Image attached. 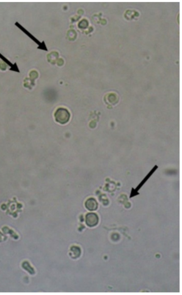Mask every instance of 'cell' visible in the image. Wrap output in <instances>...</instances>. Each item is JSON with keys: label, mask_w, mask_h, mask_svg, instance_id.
Returning a JSON list of instances; mask_svg holds the SVG:
<instances>
[{"label": "cell", "mask_w": 182, "mask_h": 295, "mask_svg": "<svg viewBox=\"0 0 182 295\" xmlns=\"http://www.w3.org/2000/svg\"><path fill=\"white\" fill-rule=\"evenodd\" d=\"M55 117L56 121L63 125L67 123L69 121L70 114L67 109L59 108L56 111Z\"/></svg>", "instance_id": "obj_1"}, {"label": "cell", "mask_w": 182, "mask_h": 295, "mask_svg": "<svg viewBox=\"0 0 182 295\" xmlns=\"http://www.w3.org/2000/svg\"><path fill=\"white\" fill-rule=\"evenodd\" d=\"M23 207L22 203L18 202L14 198L12 200H9L6 204H3L1 205L2 209L3 210L7 209L10 211L17 209L20 211Z\"/></svg>", "instance_id": "obj_2"}, {"label": "cell", "mask_w": 182, "mask_h": 295, "mask_svg": "<svg viewBox=\"0 0 182 295\" xmlns=\"http://www.w3.org/2000/svg\"><path fill=\"white\" fill-rule=\"evenodd\" d=\"M86 224L88 226L93 227L96 226L99 222V218L94 213H89L86 215Z\"/></svg>", "instance_id": "obj_3"}, {"label": "cell", "mask_w": 182, "mask_h": 295, "mask_svg": "<svg viewBox=\"0 0 182 295\" xmlns=\"http://www.w3.org/2000/svg\"><path fill=\"white\" fill-rule=\"evenodd\" d=\"M85 207L90 211H94L97 209L98 204L97 202L94 198H91L86 202Z\"/></svg>", "instance_id": "obj_4"}, {"label": "cell", "mask_w": 182, "mask_h": 295, "mask_svg": "<svg viewBox=\"0 0 182 295\" xmlns=\"http://www.w3.org/2000/svg\"><path fill=\"white\" fill-rule=\"evenodd\" d=\"M80 250L79 248L77 247H73L71 248L70 255L73 258H77L80 256Z\"/></svg>", "instance_id": "obj_5"}]
</instances>
